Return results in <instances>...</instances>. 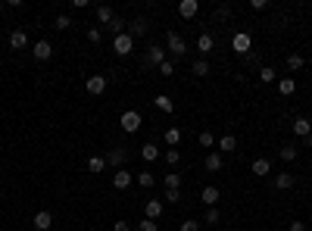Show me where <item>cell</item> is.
I'll list each match as a JSON object with an SVG mask.
<instances>
[{
    "mask_svg": "<svg viewBox=\"0 0 312 231\" xmlns=\"http://www.w3.org/2000/svg\"><path fill=\"white\" fill-rule=\"evenodd\" d=\"M56 28H60V31L72 28V19H69V16H56Z\"/></svg>",
    "mask_w": 312,
    "mask_h": 231,
    "instance_id": "42",
    "label": "cell"
},
{
    "mask_svg": "<svg viewBox=\"0 0 312 231\" xmlns=\"http://www.w3.org/2000/svg\"><path fill=\"white\" fill-rule=\"evenodd\" d=\"M166 200L169 203H181V191L178 188H166Z\"/></svg>",
    "mask_w": 312,
    "mask_h": 231,
    "instance_id": "40",
    "label": "cell"
},
{
    "mask_svg": "<svg viewBox=\"0 0 312 231\" xmlns=\"http://www.w3.org/2000/svg\"><path fill=\"white\" fill-rule=\"evenodd\" d=\"M278 91H281V97H291L294 91H297V82L291 75H284V78H278Z\"/></svg>",
    "mask_w": 312,
    "mask_h": 231,
    "instance_id": "20",
    "label": "cell"
},
{
    "mask_svg": "<svg viewBox=\"0 0 312 231\" xmlns=\"http://www.w3.org/2000/svg\"><path fill=\"white\" fill-rule=\"evenodd\" d=\"M218 197H222V191H218L215 184H206V188L200 191V200H203V206H215V203H218Z\"/></svg>",
    "mask_w": 312,
    "mask_h": 231,
    "instance_id": "9",
    "label": "cell"
},
{
    "mask_svg": "<svg viewBox=\"0 0 312 231\" xmlns=\"http://www.w3.org/2000/svg\"><path fill=\"white\" fill-rule=\"evenodd\" d=\"M141 156L147 159V163H153V159L159 156V150H156V144H144V147H141Z\"/></svg>",
    "mask_w": 312,
    "mask_h": 231,
    "instance_id": "32",
    "label": "cell"
},
{
    "mask_svg": "<svg viewBox=\"0 0 312 231\" xmlns=\"http://www.w3.org/2000/svg\"><path fill=\"white\" fill-rule=\"evenodd\" d=\"M278 156L284 159V163H294V159H297V147H294V144H284V147L278 150Z\"/></svg>",
    "mask_w": 312,
    "mask_h": 231,
    "instance_id": "29",
    "label": "cell"
},
{
    "mask_svg": "<svg viewBox=\"0 0 312 231\" xmlns=\"http://www.w3.org/2000/svg\"><path fill=\"white\" fill-rule=\"evenodd\" d=\"M31 231H38V228H31Z\"/></svg>",
    "mask_w": 312,
    "mask_h": 231,
    "instance_id": "50",
    "label": "cell"
},
{
    "mask_svg": "<svg viewBox=\"0 0 312 231\" xmlns=\"http://www.w3.org/2000/svg\"><path fill=\"white\" fill-rule=\"evenodd\" d=\"M112 184H115L119 191H125V188L131 184V172H128V169H115V175H112Z\"/></svg>",
    "mask_w": 312,
    "mask_h": 231,
    "instance_id": "16",
    "label": "cell"
},
{
    "mask_svg": "<svg viewBox=\"0 0 312 231\" xmlns=\"http://www.w3.org/2000/svg\"><path fill=\"white\" fill-rule=\"evenodd\" d=\"M237 147V141H234V134H222L218 137V150H222V153H231V150Z\"/></svg>",
    "mask_w": 312,
    "mask_h": 231,
    "instance_id": "28",
    "label": "cell"
},
{
    "mask_svg": "<svg viewBox=\"0 0 312 231\" xmlns=\"http://www.w3.org/2000/svg\"><path fill=\"white\" fill-rule=\"evenodd\" d=\"M137 184H141V188H153L156 184V175L150 169H144V172H137Z\"/></svg>",
    "mask_w": 312,
    "mask_h": 231,
    "instance_id": "26",
    "label": "cell"
},
{
    "mask_svg": "<svg viewBox=\"0 0 312 231\" xmlns=\"http://www.w3.org/2000/svg\"><path fill=\"white\" fill-rule=\"evenodd\" d=\"M119 125H122V131H125V134H137V131H141V113H137V110L122 113Z\"/></svg>",
    "mask_w": 312,
    "mask_h": 231,
    "instance_id": "1",
    "label": "cell"
},
{
    "mask_svg": "<svg viewBox=\"0 0 312 231\" xmlns=\"http://www.w3.org/2000/svg\"><path fill=\"white\" fill-rule=\"evenodd\" d=\"M265 6H269L265 0H250V9H256V13H259V9H265Z\"/></svg>",
    "mask_w": 312,
    "mask_h": 231,
    "instance_id": "45",
    "label": "cell"
},
{
    "mask_svg": "<svg viewBox=\"0 0 312 231\" xmlns=\"http://www.w3.org/2000/svg\"><path fill=\"white\" fill-rule=\"evenodd\" d=\"M31 56H34V60H50V56H53V47H50V41H34V47H31Z\"/></svg>",
    "mask_w": 312,
    "mask_h": 231,
    "instance_id": "8",
    "label": "cell"
},
{
    "mask_svg": "<svg viewBox=\"0 0 312 231\" xmlns=\"http://www.w3.org/2000/svg\"><path fill=\"white\" fill-rule=\"evenodd\" d=\"M181 231H200V225L194 219H188V222H181Z\"/></svg>",
    "mask_w": 312,
    "mask_h": 231,
    "instance_id": "44",
    "label": "cell"
},
{
    "mask_svg": "<svg viewBox=\"0 0 312 231\" xmlns=\"http://www.w3.org/2000/svg\"><path fill=\"white\" fill-rule=\"evenodd\" d=\"M269 172H272V163H269V159H253V175H256V178L269 175Z\"/></svg>",
    "mask_w": 312,
    "mask_h": 231,
    "instance_id": "23",
    "label": "cell"
},
{
    "mask_svg": "<svg viewBox=\"0 0 312 231\" xmlns=\"http://www.w3.org/2000/svg\"><path fill=\"white\" fill-rule=\"evenodd\" d=\"M294 175H291V172H281V175H275V188H278V191H287V188H294Z\"/></svg>",
    "mask_w": 312,
    "mask_h": 231,
    "instance_id": "22",
    "label": "cell"
},
{
    "mask_svg": "<svg viewBox=\"0 0 312 231\" xmlns=\"http://www.w3.org/2000/svg\"><path fill=\"white\" fill-rule=\"evenodd\" d=\"M218 219H222V213H218L215 206H209V210H206V225H215Z\"/></svg>",
    "mask_w": 312,
    "mask_h": 231,
    "instance_id": "38",
    "label": "cell"
},
{
    "mask_svg": "<svg viewBox=\"0 0 312 231\" xmlns=\"http://www.w3.org/2000/svg\"><path fill=\"white\" fill-rule=\"evenodd\" d=\"M166 63V47H159V44H150V50L144 53V66H163Z\"/></svg>",
    "mask_w": 312,
    "mask_h": 231,
    "instance_id": "4",
    "label": "cell"
},
{
    "mask_svg": "<svg viewBox=\"0 0 312 231\" xmlns=\"http://www.w3.org/2000/svg\"><path fill=\"white\" fill-rule=\"evenodd\" d=\"M166 163H169V166H178V163H181V150H178V147H169V150H166Z\"/></svg>",
    "mask_w": 312,
    "mask_h": 231,
    "instance_id": "34",
    "label": "cell"
},
{
    "mask_svg": "<svg viewBox=\"0 0 312 231\" xmlns=\"http://www.w3.org/2000/svg\"><path fill=\"white\" fill-rule=\"evenodd\" d=\"M88 41H91V44H100V41H103V31H100L97 25H94V28H88Z\"/></svg>",
    "mask_w": 312,
    "mask_h": 231,
    "instance_id": "39",
    "label": "cell"
},
{
    "mask_svg": "<svg viewBox=\"0 0 312 231\" xmlns=\"http://www.w3.org/2000/svg\"><path fill=\"white\" fill-rule=\"evenodd\" d=\"M306 144H309V150H312V134H309V137H306Z\"/></svg>",
    "mask_w": 312,
    "mask_h": 231,
    "instance_id": "48",
    "label": "cell"
},
{
    "mask_svg": "<svg viewBox=\"0 0 312 231\" xmlns=\"http://www.w3.org/2000/svg\"><path fill=\"white\" fill-rule=\"evenodd\" d=\"M144 219H153V222H156V219L159 216H163V200H147V206H144Z\"/></svg>",
    "mask_w": 312,
    "mask_h": 231,
    "instance_id": "18",
    "label": "cell"
},
{
    "mask_svg": "<svg viewBox=\"0 0 312 231\" xmlns=\"http://www.w3.org/2000/svg\"><path fill=\"white\" fill-rule=\"evenodd\" d=\"M256 75H259V82H262V85H272V82H275V78H278V72H275V69H272V66H262V69H259V72H256Z\"/></svg>",
    "mask_w": 312,
    "mask_h": 231,
    "instance_id": "27",
    "label": "cell"
},
{
    "mask_svg": "<svg viewBox=\"0 0 312 231\" xmlns=\"http://www.w3.org/2000/svg\"><path fill=\"white\" fill-rule=\"evenodd\" d=\"M159 72H163V75H175V63H172V60H166L163 66H159Z\"/></svg>",
    "mask_w": 312,
    "mask_h": 231,
    "instance_id": "43",
    "label": "cell"
},
{
    "mask_svg": "<svg viewBox=\"0 0 312 231\" xmlns=\"http://www.w3.org/2000/svg\"><path fill=\"white\" fill-rule=\"evenodd\" d=\"M9 47H13V50H25L28 47V34L22 28H16L13 34H9Z\"/></svg>",
    "mask_w": 312,
    "mask_h": 231,
    "instance_id": "14",
    "label": "cell"
},
{
    "mask_svg": "<svg viewBox=\"0 0 312 231\" xmlns=\"http://www.w3.org/2000/svg\"><path fill=\"white\" fill-rule=\"evenodd\" d=\"M166 144L169 147H178L181 144V128H166Z\"/></svg>",
    "mask_w": 312,
    "mask_h": 231,
    "instance_id": "31",
    "label": "cell"
},
{
    "mask_svg": "<svg viewBox=\"0 0 312 231\" xmlns=\"http://www.w3.org/2000/svg\"><path fill=\"white\" fill-rule=\"evenodd\" d=\"M31 225H34V228H38V231H50V228H53V216H50L47 210H41L38 216H34V219H31Z\"/></svg>",
    "mask_w": 312,
    "mask_h": 231,
    "instance_id": "12",
    "label": "cell"
},
{
    "mask_svg": "<svg viewBox=\"0 0 312 231\" xmlns=\"http://www.w3.org/2000/svg\"><path fill=\"white\" fill-rule=\"evenodd\" d=\"M0 197H3V184H0Z\"/></svg>",
    "mask_w": 312,
    "mask_h": 231,
    "instance_id": "49",
    "label": "cell"
},
{
    "mask_svg": "<svg viewBox=\"0 0 312 231\" xmlns=\"http://www.w3.org/2000/svg\"><path fill=\"white\" fill-rule=\"evenodd\" d=\"M291 128H294V134H297V137H309V134H312V122L306 119V116H297Z\"/></svg>",
    "mask_w": 312,
    "mask_h": 231,
    "instance_id": "11",
    "label": "cell"
},
{
    "mask_svg": "<svg viewBox=\"0 0 312 231\" xmlns=\"http://www.w3.org/2000/svg\"><path fill=\"white\" fill-rule=\"evenodd\" d=\"M191 72L197 75V78H206V75H209V63H206V60H194L191 63Z\"/></svg>",
    "mask_w": 312,
    "mask_h": 231,
    "instance_id": "25",
    "label": "cell"
},
{
    "mask_svg": "<svg viewBox=\"0 0 312 231\" xmlns=\"http://www.w3.org/2000/svg\"><path fill=\"white\" fill-rule=\"evenodd\" d=\"M150 31V22L141 16V19H134V22H128V34L131 38H141V34H147Z\"/></svg>",
    "mask_w": 312,
    "mask_h": 231,
    "instance_id": "15",
    "label": "cell"
},
{
    "mask_svg": "<svg viewBox=\"0 0 312 231\" xmlns=\"http://www.w3.org/2000/svg\"><path fill=\"white\" fill-rule=\"evenodd\" d=\"M141 231H159V225L153 222V219H141V225H137Z\"/></svg>",
    "mask_w": 312,
    "mask_h": 231,
    "instance_id": "41",
    "label": "cell"
},
{
    "mask_svg": "<svg viewBox=\"0 0 312 231\" xmlns=\"http://www.w3.org/2000/svg\"><path fill=\"white\" fill-rule=\"evenodd\" d=\"M215 47V38H212V34H200V38H197V50L203 53V60H206V53H209Z\"/></svg>",
    "mask_w": 312,
    "mask_h": 231,
    "instance_id": "19",
    "label": "cell"
},
{
    "mask_svg": "<svg viewBox=\"0 0 312 231\" xmlns=\"http://www.w3.org/2000/svg\"><path fill=\"white\" fill-rule=\"evenodd\" d=\"M197 141H200V147H206V150H209V147H215V134H212L209 128H206V131H200V137H197Z\"/></svg>",
    "mask_w": 312,
    "mask_h": 231,
    "instance_id": "33",
    "label": "cell"
},
{
    "mask_svg": "<svg viewBox=\"0 0 312 231\" xmlns=\"http://www.w3.org/2000/svg\"><path fill=\"white\" fill-rule=\"evenodd\" d=\"M166 53H172V56H184V53H188V44H184V38L178 31L166 34Z\"/></svg>",
    "mask_w": 312,
    "mask_h": 231,
    "instance_id": "2",
    "label": "cell"
},
{
    "mask_svg": "<svg viewBox=\"0 0 312 231\" xmlns=\"http://www.w3.org/2000/svg\"><path fill=\"white\" fill-rule=\"evenodd\" d=\"M97 19L103 22V25H109V22L115 19V13H112V6H97Z\"/></svg>",
    "mask_w": 312,
    "mask_h": 231,
    "instance_id": "30",
    "label": "cell"
},
{
    "mask_svg": "<svg viewBox=\"0 0 312 231\" xmlns=\"http://www.w3.org/2000/svg\"><path fill=\"white\" fill-rule=\"evenodd\" d=\"M203 166H206V172H222V166H225V159H222V153H206V159H203Z\"/></svg>",
    "mask_w": 312,
    "mask_h": 231,
    "instance_id": "13",
    "label": "cell"
},
{
    "mask_svg": "<svg viewBox=\"0 0 312 231\" xmlns=\"http://www.w3.org/2000/svg\"><path fill=\"white\" fill-rule=\"evenodd\" d=\"M231 47H234L240 56H247L250 50H253V41H250V34L247 31H240V34H234V41H231Z\"/></svg>",
    "mask_w": 312,
    "mask_h": 231,
    "instance_id": "6",
    "label": "cell"
},
{
    "mask_svg": "<svg viewBox=\"0 0 312 231\" xmlns=\"http://www.w3.org/2000/svg\"><path fill=\"white\" fill-rule=\"evenodd\" d=\"M106 85H109V82H106V75H91L88 82H85L88 94H94V97H97V94H103V91H106Z\"/></svg>",
    "mask_w": 312,
    "mask_h": 231,
    "instance_id": "7",
    "label": "cell"
},
{
    "mask_svg": "<svg viewBox=\"0 0 312 231\" xmlns=\"http://www.w3.org/2000/svg\"><path fill=\"white\" fill-rule=\"evenodd\" d=\"M291 231H306V225H303V222L297 219V222H291Z\"/></svg>",
    "mask_w": 312,
    "mask_h": 231,
    "instance_id": "47",
    "label": "cell"
},
{
    "mask_svg": "<svg viewBox=\"0 0 312 231\" xmlns=\"http://www.w3.org/2000/svg\"><path fill=\"white\" fill-rule=\"evenodd\" d=\"M106 31L112 34V38H119V34H125V31H128V22H125L122 16H115V19L109 22V25H106Z\"/></svg>",
    "mask_w": 312,
    "mask_h": 231,
    "instance_id": "17",
    "label": "cell"
},
{
    "mask_svg": "<svg viewBox=\"0 0 312 231\" xmlns=\"http://www.w3.org/2000/svg\"><path fill=\"white\" fill-rule=\"evenodd\" d=\"M303 56H300V53H291V56H287V69H291V72H297V69H303Z\"/></svg>",
    "mask_w": 312,
    "mask_h": 231,
    "instance_id": "35",
    "label": "cell"
},
{
    "mask_svg": "<svg viewBox=\"0 0 312 231\" xmlns=\"http://www.w3.org/2000/svg\"><path fill=\"white\" fill-rule=\"evenodd\" d=\"M166 188H178L181 191V175H178V172H169V175H166Z\"/></svg>",
    "mask_w": 312,
    "mask_h": 231,
    "instance_id": "37",
    "label": "cell"
},
{
    "mask_svg": "<svg viewBox=\"0 0 312 231\" xmlns=\"http://www.w3.org/2000/svg\"><path fill=\"white\" fill-rule=\"evenodd\" d=\"M112 50L119 53V56H128V53H134V38L128 31L125 34H119V38H112Z\"/></svg>",
    "mask_w": 312,
    "mask_h": 231,
    "instance_id": "3",
    "label": "cell"
},
{
    "mask_svg": "<svg viewBox=\"0 0 312 231\" xmlns=\"http://www.w3.org/2000/svg\"><path fill=\"white\" fill-rule=\"evenodd\" d=\"M103 169H106V156H91L88 159V172L91 175H100Z\"/></svg>",
    "mask_w": 312,
    "mask_h": 231,
    "instance_id": "21",
    "label": "cell"
},
{
    "mask_svg": "<svg viewBox=\"0 0 312 231\" xmlns=\"http://www.w3.org/2000/svg\"><path fill=\"white\" fill-rule=\"evenodd\" d=\"M197 13H200V3H197V0H181V3H178V16H181V19H194Z\"/></svg>",
    "mask_w": 312,
    "mask_h": 231,
    "instance_id": "10",
    "label": "cell"
},
{
    "mask_svg": "<svg viewBox=\"0 0 312 231\" xmlns=\"http://www.w3.org/2000/svg\"><path fill=\"white\" fill-rule=\"evenodd\" d=\"M125 159H128V150H125V147H112L109 153H106V166L122 169V166H125Z\"/></svg>",
    "mask_w": 312,
    "mask_h": 231,
    "instance_id": "5",
    "label": "cell"
},
{
    "mask_svg": "<svg viewBox=\"0 0 312 231\" xmlns=\"http://www.w3.org/2000/svg\"><path fill=\"white\" fill-rule=\"evenodd\" d=\"M153 103H156V110H159V113H172V110H175V103H172V97H169V94H156V100H153Z\"/></svg>",
    "mask_w": 312,
    "mask_h": 231,
    "instance_id": "24",
    "label": "cell"
},
{
    "mask_svg": "<svg viewBox=\"0 0 312 231\" xmlns=\"http://www.w3.org/2000/svg\"><path fill=\"white\" fill-rule=\"evenodd\" d=\"M128 228H131V225H128V222H125V219H119V222H115V225H112V231H128Z\"/></svg>",
    "mask_w": 312,
    "mask_h": 231,
    "instance_id": "46",
    "label": "cell"
},
{
    "mask_svg": "<svg viewBox=\"0 0 312 231\" xmlns=\"http://www.w3.org/2000/svg\"><path fill=\"white\" fill-rule=\"evenodd\" d=\"M244 63H247V66H259V69H262V53H259V50H256V53L250 50V53L244 56Z\"/></svg>",
    "mask_w": 312,
    "mask_h": 231,
    "instance_id": "36",
    "label": "cell"
}]
</instances>
